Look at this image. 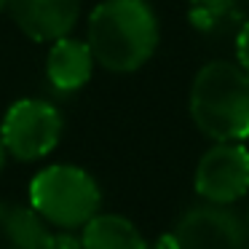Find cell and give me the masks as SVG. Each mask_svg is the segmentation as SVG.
Masks as SVG:
<instances>
[{
    "label": "cell",
    "mask_w": 249,
    "mask_h": 249,
    "mask_svg": "<svg viewBox=\"0 0 249 249\" xmlns=\"http://www.w3.org/2000/svg\"><path fill=\"white\" fill-rule=\"evenodd\" d=\"M158 40V17L145 0H102L89 17L86 43L110 72H137L156 54Z\"/></svg>",
    "instance_id": "cell-1"
},
{
    "label": "cell",
    "mask_w": 249,
    "mask_h": 249,
    "mask_svg": "<svg viewBox=\"0 0 249 249\" xmlns=\"http://www.w3.org/2000/svg\"><path fill=\"white\" fill-rule=\"evenodd\" d=\"M188 107L196 129L212 142H244L249 137V75L238 62H209L190 83Z\"/></svg>",
    "instance_id": "cell-2"
},
{
    "label": "cell",
    "mask_w": 249,
    "mask_h": 249,
    "mask_svg": "<svg viewBox=\"0 0 249 249\" xmlns=\"http://www.w3.org/2000/svg\"><path fill=\"white\" fill-rule=\"evenodd\" d=\"M30 206L51 225L75 231L99 214L102 190L86 169L72 163H54L33 177Z\"/></svg>",
    "instance_id": "cell-3"
},
{
    "label": "cell",
    "mask_w": 249,
    "mask_h": 249,
    "mask_svg": "<svg viewBox=\"0 0 249 249\" xmlns=\"http://www.w3.org/2000/svg\"><path fill=\"white\" fill-rule=\"evenodd\" d=\"M65 121L59 110L43 99H19L3 115L0 137L8 156L19 161H38L49 156L62 140Z\"/></svg>",
    "instance_id": "cell-4"
},
{
    "label": "cell",
    "mask_w": 249,
    "mask_h": 249,
    "mask_svg": "<svg viewBox=\"0 0 249 249\" xmlns=\"http://www.w3.org/2000/svg\"><path fill=\"white\" fill-rule=\"evenodd\" d=\"M193 188L209 204L241 201L249 193V150L241 142H214L196 163Z\"/></svg>",
    "instance_id": "cell-5"
},
{
    "label": "cell",
    "mask_w": 249,
    "mask_h": 249,
    "mask_svg": "<svg viewBox=\"0 0 249 249\" xmlns=\"http://www.w3.org/2000/svg\"><path fill=\"white\" fill-rule=\"evenodd\" d=\"M179 249H247V220L228 204H204L182 212L174 225Z\"/></svg>",
    "instance_id": "cell-6"
},
{
    "label": "cell",
    "mask_w": 249,
    "mask_h": 249,
    "mask_svg": "<svg viewBox=\"0 0 249 249\" xmlns=\"http://www.w3.org/2000/svg\"><path fill=\"white\" fill-rule=\"evenodd\" d=\"M17 27L35 43L59 40L75 30L81 19V0H8Z\"/></svg>",
    "instance_id": "cell-7"
},
{
    "label": "cell",
    "mask_w": 249,
    "mask_h": 249,
    "mask_svg": "<svg viewBox=\"0 0 249 249\" xmlns=\"http://www.w3.org/2000/svg\"><path fill=\"white\" fill-rule=\"evenodd\" d=\"M94 65L97 59L91 54V46L67 35V38L54 40L51 46L49 59H46V78L56 91H78L89 83Z\"/></svg>",
    "instance_id": "cell-8"
},
{
    "label": "cell",
    "mask_w": 249,
    "mask_h": 249,
    "mask_svg": "<svg viewBox=\"0 0 249 249\" xmlns=\"http://www.w3.org/2000/svg\"><path fill=\"white\" fill-rule=\"evenodd\" d=\"M51 231L33 206L0 201V249H49Z\"/></svg>",
    "instance_id": "cell-9"
},
{
    "label": "cell",
    "mask_w": 249,
    "mask_h": 249,
    "mask_svg": "<svg viewBox=\"0 0 249 249\" xmlns=\"http://www.w3.org/2000/svg\"><path fill=\"white\" fill-rule=\"evenodd\" d=\"M83 249H150L140 228L124 214H97L83 225Z\"/></svg>",
    "instance_id": "cell-10"
},
{
    "label": "cell",
    "mask_w": 249,
    "mask_h": 249,
    "mask_svg": "<svg viewBox=\"0 0 249 249\" xmlns=\"http://www.w3.org/2000/svg\"><path fill=\"white\" fill-rule=\"evenodd\" d=\"M236 62L241 65V70L249 75V22H244L238 27L236 35Z\"/></svg>",
    "instance_id": "cell-11"
},
{
    "label": "cell",
    "mask_w": 249,
    "mask_h": 249,
    "mask_svg": "<svg viewBox=\"0 0 249 249\" xmlns=\"http://www.w3.org/2000/svg\"><path fill=\"white\" fill-rule=\"evenodd\" d=\"M49 249H83V244H81V238L72 236L70 231H62V233H51Z\"/></svg>",
    "instance_id": "cell-12"
},
{
    "label": "cell",
    "mask_w": 249,
    "mask_h": 249,
    "mask_svg": "<svg viewBox=\"0 0 249 249\" xmlns=\"http://www.w3.org/2000/svg\"><path fill=\"white\" fill-rule=\"evenodd\" d=\"M150 249H179L177 238H174V233H163V236H158L156 241L150 244Z\"/></svg>",
    "instance_id": "cell-13"
},
{
    "label": "cell",
    "mask_w": 249,
    "mask_h": 249,
    "mask_svg": "<svg viewBox=\"0 0 249 249\" xmlns=\"http://www.w3.org/2000/svg\"><path fill=\"white\" fill-rule=\"evenodd\" d=\"M190 8H214V6H222L225 0H188Z\"/></svg>",
    "instance_id": "cell-14"
},
{
    "label": "cell",
    "mask_w": 249,
    "mask_h": 249,
    "mask_svg": "<svg viewBox=\"0 0 249 249\" xmlns=\"http://www.w3.org/2000/svg\"><path fill=\"white\" fill-rule=\"evenodd\" d=\"M6 156H8V150H6V145H3V137H0V172L6 166Z\"/></svg>",
    "instance_id": "cell-15"
},
{
    "label": "cell",
    "mask_w": 249,
    "mask_h": 249,
    "mask_svg": "<svg viewBox=\"0 0 249 249\" xmlns=\"http://www.w3.org/2000/svg\"><path fill=\"white\" fill-rule=\"evenodd\" d=\"M6 6H8V0H0V11H3Z\"/></svg>",
    "instance_id": "cell-16"
},
{
    "label": "cell",
    "mask_w": 249,
    "mask_h": 249,
    "mask_svg": "<svg viewBox=\"0 0 249 249\" xmlns=\"http://www.w3.org/2000/svg\"><path fill=\"white\" fill-rule=\"evenodd\" d=\"M244 220H247V228H249V206H247V217H244Z\"/></svg>",
    "instance_id": "cell-17"
},
{
    "label": "cell",
    "mask_w": 249,
    "mask_h": 249,
    "mask_svg": "<svg viewBox=\"0 0 249 249\" xmlns=\"http://www.w3.org/2000/svg\"><path fill=\"white\" fill-rule=\"evenodd\" d=\"M247 249H249V244H247Z\"/></svg>",
    "instance_id": "cell-18"
}]
</instances>
